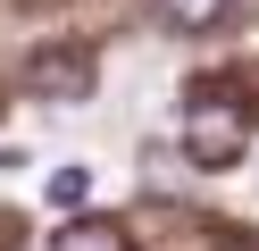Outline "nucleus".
<instances>
[{
  "instance_id": "obj_5",
  "label": "nucleus",
  "mask_w": 259,
  "mask_h": 251,
  "mask_svg": "<svg viewBox=\"0 0 259 251\" xmlns=\"http://www.w3.org/2000/svg\"><path fill=\"white\" fill-rule=\"evenodd\" d=\"M51 201L59 209H84L92 201V167H51Z\"/></svg>"
},
{
  "instance_id": "obj_1",
  "label": "nucleus",
  "mask_w": 259,
  "mask_h": 251,
  "mask_svg": "<svg viewBox=\"0 0 259 251\" xmlns=\"http://www.w3.org/2000/svg\"><path fill=\"white\" fill-rule=\"evenodd\" d=\"M242 142H251V109H242V100H218V109L184 117V159L192 167H234Z\"/></svg>"
},
{
  "instance_id": "obj_4",
  "label": "nucleus",
  "mask_w": 259,
  "mask_h": 251,
  "mask_svg": "<svg viewBox=\"0 0 259 251\" xmlns=\"http://www.w3.org/2000/svg\"><path fill=\"white\" fill-rule=\"evenodd\" d=\"M226 9H234V0H159V17H167L176 33H209Z\"/></svg>"
},
{
  "instance_id": "obj_3",
  "label": "nucleus",
  "mask_w": 259,
  "mask_h": 251,
  "mask_svg": "<svg viewBox=\"0 0 259 251\" xmlns=\"http://www.w3.org/2000/svg\"><path fill=\"white\" fill-rule=\"evenodd\" d=\"M51 251H125V226H109V218H75Z\"/></svg>"
},
{
  "instance_id": "obj_2",
  "label": "nucleus",
  "mask_w": 259,
  "mask_h": 251,
  "mask_svg": "<svg viewBox=\"0 0 259 251\" xmlns=\"http://www.w3.org/2000/svg\"><path fill=\"white\" fill-rule=\"evenodd\" d=\"M17 84L34 100H84L92 92V50H34V59L17 67Z\"/></svg>"
}]
</instances>
